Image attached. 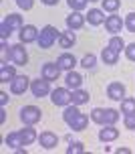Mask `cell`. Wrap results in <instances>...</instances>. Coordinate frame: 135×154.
I'll return each instance as SVG.
<instances>
[{
	"instance_id": "8",
	"label": "cell",
	"mask_w": 135,
	"mask_h": 154,
	"mask_svg": "<svg viewBox=\"0 0 135 154\" xmlns=\"http://www.w3.org/2000/svg\"><path fill=\"white\" fill-rule=\"evenodd\" d=\"M48 83H51V81H46L45 77L30 81V91H32V95H34V97H45V95H48V93H51Z\"/></svg>"
},
{
	"instance_id": "1",
	"label": "cell",
	"mask_w": 135,
	"mask_h": 154,
	"mask_svg": "<svg viewBox=\"0 0 135 154\" xmlns=\"http://www.w3.org/2000/svg\"><path fill=\"white\" fill-rule=\"evenodd\" d=\"M63 120H65V124L73 132H83L87 128V124H89V118L85 114H81L79 106H75V103L73 106H67V109L63 112Z\"/></svg>"
},
{
	"instance_id": "25",
	"label": "cell",
	"mask_w": 135,
	"mask_h": 154,
	"mask_svg": "<svg viewBox=\"0 0 135 154\" xmlns=\"http://www.w3.org/2000/svg\"><path fill=\"white\" fill-rule=\"evenodd\" d=\"M89 100H91L89 91H85V89H81V87L73 91V103H75V106H83V103H87Z\"/></svg>"
},
{
	"instance_id": "36",
	"label": "cell",
	"mask_w": 135,
	"mask_h": 154,
	"mask_svg": "<svg viewBox=\"0 0 135 154\" xmlns=\"http://www.w3.org/2000/svg\"><path fill=\"white\" fill-rule=\"evenodd\" d=\"M6 103H8V93L6 91H0V106L4 108Z\"/></svg>"
},
{
	"instance_id": "26",
	"label": "cell",
	"mask_w": 135,
	"mask_h": 154,
	"mask_svg": "<svg viewBox=\"0 0 135 154\" xmlns=\"http://www.w3.org/2000/svg\"><path fill=\"white\" fill-rule=\"evenodd\" d=\"M121 114L123 116L135 114V97H123L121 100Z\"/></svg>"
},
{
	"instance_id": "34",
	"label": "cell",
	"mask_w": 135,
	"mask_h": 154,
	"mask_svg": "<svg viewBox=\"0 0 135 154\" xmlns=\"http://www.w3.org/2000/svg\"><path fill=\"white\" fill-rule=\"evenodd\" d=\"M125 128L127 130H135V114L125 116Z\"/></svg>"
},
{
	"instance_id": "27",
	"label": "cell",
	"mask_w": 135,
	"mask_h": 154,
	"mask_svg": "<svg viewBox=\"0 0 135 154\" xmlns=\"http://www.w3.org/2000/svg\"><path fill=\"white\" fill-rule=\"evenodd\" d=\"M109 47H111L113 51H117V53H121V51H125V43H123V38L119 37V35H113L111 41H109Z\"/></svg>"
},
{
	"instance_id": "12",
	"label": "cell",
	"mask_w": 135,
	"mask_h": 154,
	"mask_svg": "<svg viewBox=\"0 0 135 154\" xmlns=\"http://www.w3.org/2000/svg\"><path fill=\"white\" fill-rule=\"evenodd\" d=\"M85 20H87L85 14H81L79 10H73V12L67 16V29H71V31H79V29H83Z\"/></svg>"
},
{
	"instance_id": "28",
	"label": "cell",
	"mask_w": 135,
	"mask_h": 154,
	"mask_svg": "<svg viewBox=\"0 0 135 154\" xmlns=\"http://www.w3.org/2000/svg\"><path fill=\"white\" fill-rule=\"evenodd\" d=\"M95 65H97V57L93 53H89V55H85L81 59V67H85V69H95Z\"/></svg>"
},
{
	"instance_id": "33",
	"label": "cell",
	"mask_w": 135,
	"mask_h": 154,
	"mask_svg": "<svg viewBox=\"0 0 135 154\" xmlns=\"http://www.w3.org/2000/svg\"><path fill=\"white\" fill-rule=\"evenodd\" d=\"M125 57H127L129 61H135V43L125 47Z\"/></svg>"
},
{
	"instance_id": "29",
	"label": "cell",
	"mask_w": 135,
	"mask_h": 154,
	"mask_svg": "<svg viewBox=\"0 0 135 154\" xmlns=\"http://www.w3.org/2000/svg\"><path fill=\"white\" fill-rule=\"evenodd\" d=\"M101 4H103L105 12H115L121 6V0H101Z\"/></svg>"
},
{
	"instance_id": "5",
	"label": "cell",
	"mask_w": 135,
	"mask_h": 154,
	"mask_svg": "<svg viewBox=\"0 0 135 154\" xmlns=\"http://www.w3.org/2000/svg\"><path fill=\"white\" fill-rule=\"evenodd\" d=\"M40 118H43V112L37 106H24L20 109V120L24 126H34L37 122H40Z\"/></svg>"
},
{
	"instance_id": "31",
	"label": "cell",
	"mask_w": 135,
	"mask_h": 154,
	"mask_svg": "<svg viewBox=\"0 0 135 154\" xmlns=\"http://www.w3.org/2000/svg\"><path fill=\"white\" fill-rule=\"evenodd\" d=\"M67 2H69V6L73 8V10H79V12L85 10L87 4H89V0H67Z\"/></svg>"
},
{
	"instance_id": "7",
	"label": "cell",
	"mask_w": 135,
	"mask_h": 154,
	"mask_svg": "<svg viewBox=\"0 0 135 154\" xmlns=\"http://www.w3.org/2000/svg\"><path fill=\"white\" fill-rule=\"evenodd\" d=\"M10 61L14 65H26L28 63V53L24 49V43H18V45L10 47Z\"/></svg>"
},
{
	"instance_id": "18",
	"label": "cell",
	"mask_w": 135,
	"mask_h": 154,
	"mask_svg": "<svg viewBox=\"0 0 135 154\" xmlns=\"http://www.w3.org/2000/svg\"><path fill=\"white\" fill-rule=\"evenodd\" d=\"M16 77L14 65H8V63H2L0 65V83H10Z\"/></svg>"
},
{
	"instance_id": "4",
	"label": "cell",
	"mask_w": 135,
	"mask_h": 154,
	"mask_svg": "<svg viewBox=\"0 0 135 154\" xmlns=\"http://www.w3.org/2000/svg\"><path fill=\"white\" fill-rule=\"evenodd\" d=\"M60 38V31L57 29V26H53V24H46L43 31L38 32V47L40 49H51V47L57 43Z\"/></svg>"
},
{
	"instance_id": "20",
	"label": "cell",
	"mask_w": 135,
	"mask_h": 154,
	"mask_svg": "<svg viewBox=\"0 0 135 154\" xmlns=\"http://www.w3.org/2000/svg\"><path fill=\"white\" fill-rule=\"evenodd\" d=\"M75 43H77V37H75V32L71 31V29H67V31L60 32V38H59L60 49H71Z\"/></svg>"
},
{
	"instance_id": "16",
	"label": "cell",
	"mask_w": 135,
	"mask_h": 154,
	"mask_svg": "<svg viewBox=\"0 0 135 154\" xmlns=\"http://www.w3.org/2000/svg\"><path fill=\"white\" fill-rule=\"evenodd\" d=\"M57 63H59V67L63 71H73L75 65H77V59H75L73 53H60L59 59H57Z\"/></svg>"
},
{
	"instance_id": "19",
	"label": "cell",
	"mask_w": 135,
	"mask_h": 154,
	"mask_svg": "<svg viewBox=\"0 0 135 154\" xmlns=\"http://www.w3.org/2000/svg\"><path fill=\"white\" fill-rule=\"evenodd\" d=\"M87 16V20H89V24H93V26H99V24L105 23V10H99V8H91L89 14Z\"/></svg>"
},
{
	"instance_id": "32",
	"label": "cell",
	"mask_w": 135,
	"mask_h": 154,
	"mask_svg": "<svg viewBox=\"0 0 135 154\" xmlns=\"http://www.w3.org/2000/svg\"><path fill=\"white\" fill-rule=\"evenodd\" d=\"M125 29H127L129 32H135V12H129V14L125 16Z\"/></svg>"
},
{
	"instance_id": "14",
	"label": "cell",
	"mask_w": 135,
	"mask_h": 154,
	"mask_svg": "<svg viewBox=\"0 0 135 154\" xmlns=\"http://www.w3.org/2000/svg\"><path fill=\"white\" fill-rule=\"evenodd\" d=\"M60 75V67L59 63H45L43 65V77L46 81H57Z\"/></svg>"
},
{
	"instance_id": "9",
	"label": "cell",
	"mask_w": 135,
	"mask_h": 154,
	"mask_svg": "<svg viewBox=\"0 0 135 154\" xmlns=\"http://www.w3.org/2000/svg\"><path fill=\"white\" fill-rule=\"evenodd\" d=\"M30 87V79L26 75H16L12 81H10V91L14 95H22L26 89Z\"/></svg>"
},
{
	"instance_id": "38",
	"label": "cell",
	"mask_w": 135,
	"mask_h": 154,
	"mask_svg": "<svg viewBox=\"0 0 135 154\" xmlns=\"http://www.w3.org/2000/svg\"><path fill=\"white\" fill-rule=\"evenodd\" d=\"M117 152H119V154H129V152H131V150H129V148H119Z\"/></svg>"
},
{
	"instance_id": "22",
	"label": "cell",
	"mask_w": 135,
	"mask_h": 154,
	"mask_svg": "<svg viewBox=\"0 0 135 154\" xmlns=\"http://www.w3.org/2000/svg\"><path fill=\"white\" fill-rule=\"evenodd\" d=\"M65 81H67V87H69V89H73V91H75V89H79V87H81L83 77H81V73H77V71H69Z\"/></svg>"
},
{
	"instance_id": "39",
	"label": "cell",
	"mask_w": 135,
	"mask_h": 154,
	"mask_svg": "<svg viewBox=\"0 0 135 154\" xmlns=\"http://www.w3.org/2000/svg\"><path fill=\"white\" fill-rule=\"evenodd\" d=\"M4 120H6V112H4V109H2V112H0V122L4 124Z\"/></svg>"
},
{
	"instance_id": "15",
	"label": "cell",
	"mask_w": 135,
	"mask_h": 154,
	"mask_svg": "<svg viewBox=\"0 0 135 154\" xmlns=\"http://www.w3.org/2000/svg\"><path fill=\"white\" fill-rule=\"evenodd\" d=\"M38 144L43 148H46V150H53V148L59 144V136L53 134V132H43V134L38 136Z\"/></svg>"
},
{
	"instance_id": "6",
	"label": "cell",
	"mask_w": 135,
	"mask_h": 154,
	"mask_svg": "<svg viewBox=\"0 0 135 154\" xmlns=\"http://www.w3.org/2000/svg\"><path fill=\"white\" fill-rule=\"evenodd\" d=\"M51 101L54 106H69L73 103V93L69 91V87H57L51 91Z\"/></svg>"
},
{
	"instance_id": "24",
	"label": "cell",
	"mask_w": 135,
	"mask_h": 154,
	"mask_svg": "<svg viewBox=\"0 0 135 154\" xmlns=\"http://www.w3.org/2000/svg\"><path fill=\"white\" fill-rule=\"evenodd\" d=\"M4 142H6L8 148H14V150H18L20 146H24L22 138H20V132H10L6 138H4Z\"/></svg>"
},
{
	"instance_id": "13",
	"label": "cell",
	"mask_w": 135,
	"mask_h": 154,
	"mask_svg": "<svg viewBox=\"0 0 135 154\" xmlns=\"http://www.w3.org/2000/svg\"><path fill=\"white\" fill-rule=\"evenodd\" d=\"M123 26H125V20H121V16H117V14H111V16H107V18H105V29L111 32V35L121 32Z\"/></svg>"
},
{
	"instance_id": "10",
	"label": "cell",
	"mask_w": 135,
	"mask_h": 154,
	"mask_svg": "<svg viewBox=\"0 0 135 154\" xmlns=\"http://www.w3.org/2000/svg\"><path fill=\"white\" fill-rule=\"evenodd\" d=\"M38 29L34 24H24L22 29H20V43L24 45H28V43H37L38 41Z\"/></svg>"
},
{
	"instance_id": "23",
	"label": "cell",
	"mask_w": 135,
	"mask_h": 154,
	"mask_svg": "<svg viewBox=\"0 0 135 154\" xmlns=\"http://www.w3.org/2000/svg\"><path fill=\"white\" fill-rule=\"evenodd\" d=\"M101 59H103L105 65H115L117 59H119V53H117V51H113L111 47L107 45L105 49H103V53H101Z\"/></svg>"
},
{
	"instance_id": "2",
	"label": "cell",
	"mask_w": 135,
	"mask_h": 154,
	"mask_svg": "<svg viewBox=\"0 0 135 154\" xmlns=\"http://www.w3.org/2000/svg\"><path fill=\"white\" fill-rule=\"evenodd\" d=\"M91 120L99 126H115L119 120V112L113 108H95L91 112Z\"/></svg>"
},
{
	"instance_id": "35",
	"label": "cell",
	"mask_w": 135,
	"mask_h": 154,
	"mask_svg": "<svg viewBox=\"0 0 135 154\" xmlns=\"http://www.w3.org/2000/svg\"><path fill=\"white\" fill-rule=\"evenodd\" d=\"M16 4H18V8H22V10H30L32 4H34V0H16Z\"/></svg>"
},
{
	"instance_id": "3",
	"label": "cell",
	"mask_w": 135,
	"mask_h": 154,
	"mask_svg": "<svg viewBox=\"0 0 135 154\" xmlns=\"http://www.w3.org/2000/svg\"><path fill=\"white\" fill-rule=\"evenodd\" d=\"M24 24H22V16L18 14H8L2 18V23H0V37H2V41H6L10 35H12V31H20Z\"/></svg>"
},
{
	"instance_id": "17",
	"label": "cell",
	"mask_w": 135,
	"mask_h": 154,
	"mask_svg": "<svg viewBox=\"0 0 135 154\" xmlns=\"http://www.w3.org/2000/svg\"><path fill=\"white\" fill-rule=\"evenodd\" d=\"M119 138V130L115 126H103V130H99V140L101 142H113Z\"/></svg>"
},
{
	"instance_id": "37",
	"label": "cell",
	"mask_w": 135,
	"mask_h": 154,
	"mask_svg": "<svg viewBox=\"0 0 135 154\" xmlns=\"http://www.w3.org/2000/svg\"><path fill=\"white\" fill-rule=\"evenodd\" d=\"M43 4H46V6H54V4H59V0H40Z\"/></svg>"
},
{
	"instance_id": "11",
	"label": "cell",
	"mask_w": 135,
	"mask_h": 154,
	"mask_svg": "<svg viewBox=\"0 0 135 154\" xmlns=\"http://www.w3.org/2000/svg\"><path fill=\"white\" fill-rule=\"evenodd\" d=\"M107 97L113 100V101H121L123 97H125V85L119 83V81L109 83V87H107Z\"/></svg>"
},
{
	"instance_id": "21",
	"label": "cell",
	"mask_w": 135,
	"mask_h": 154,
	"mask_svg": "<svg viewBox=\"0 0 135 154\" xmlns=\"http://www.w3.org/2000/svg\"><path fill=\"white\" fill-rule=\"evenodd\" d=\"M20 138H22L24 146H30L32 142H37V140H38V134H37V130H34L32 126H26L24 130H20Z\"/></svg>"
},
{
	"instance_id": "40",
	"label": "cell",
	"mask_w": 135,
	"mask_h": 154,
	"mask_svg": "<svg viewBox=\"0 0 135 154\" xmlns=\"http://www.w3.org/2000/svg\"><path fill=\"white\" fill-rule=\"evenodd\" d=\"M89 2H101V0H89Z\"/></svg>"
},
{
	"instance_id": "30",
	"label": "cell",
	"mask_w": 135,
	"mask_h": 154,
	"mask_svg": "<svg viewBox=\"0 0 135 154\" xmlns=\"http://www.w3.org/2000/svg\"><path fill=\"white\" fill-rule=\"evenodd\" d=\"M85 152V144L83 142H71L67 148V154H83Z\"/></svg>"
}]
</instances>
